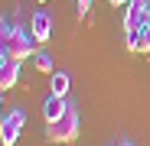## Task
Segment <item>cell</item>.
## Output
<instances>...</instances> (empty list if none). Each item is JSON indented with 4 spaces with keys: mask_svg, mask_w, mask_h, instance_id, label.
<instances>
[{
    "mask_svg": "<svg viewBox=\"0 0 150 146\" xmlns=\"http://www.w3.org/2000/svg\"><path fill=\"white\" fill-rule=\"evenodd\" d=\"M10 59V23L0 20V62Z\"/></svg>",
    "mask_w": 150,
    "mask_h": 146,
    "instance_id": "cell-9",
    "label": "cell"
},
{
    "mask_svg": "<svg viewBox=\"0 0 150 146\" xmlns=\"http://www.w3.org/2000/svg\"><path fill=\"white\" fill-rule=\"evenodd\" d=\"M39 3H46V0H39Z\"/></svg>",
    "mask_w": 150,
    "mask_h": 146,
    "instance_id": "cell-15",
    "label": "cell"
},
{
    "mask_svg": "<svg viewBox=\"0 0 150 146\" xmlns=\"http://www.w3.org/2000/svg\"><path fill=\"white\" fill-rule=\"evenodd\" d=\"M137 36H140V52H150V10H147V13H144V20H140Z\"/></svg>",
    "mask_w": 150,
    "mask_h": 146,
    "instance_id": "cell-10",
    "label": "cell"
},
{
    "mask_svg": "<svg viewBox=\"0 0 150 146\" xmlns=\"http://www.w3.org/2000/svg\"><path fill=\"white\" fill-rule=\"evenodd\" d=\"M36 52H39V42L33 39V33L26 26H20V20L10 23V59L23 62V59H30Z\"/></svg>",
    "mask_w": 150,
    "mask_h": 146,
    "instance_id": "cell-2",
    "label": "cell"
},
{
    "mask_svg": "<svg viewBox=\"0 0 150 146\" xmlns=\"http://www.w3.org/2000/svg\"><path fill=\"white\" fill-rule=\"evenodd\" d=\"M33 65H36V71H42V75H52V71H56L52 68V55H49L46 49H39V52L33 55Z\"/></svg>",
    "mask_w": 150,
    "mask_h": 146,
    "instance_id": "cell-8",
    "label": "cell"
},
{
    "mask_svg": "<svg viewBox=\"0 0 150 146\" xmlns=\"http://www.w3.org/2000/svg\"><path fill=\"white\" fill-rule=\"evenodd\" d=\"M121 146H134V143H121Z\"/></svg>",
    "mask_w": 150,
    "mask_h": 146,
    "instance_id": "cell-14",
    "label": "cell"
},
{
    "mask_svg": "<svg viewBox=\"0 0 150 146\" xmlns=\"http://www.w3.org/2000/svg\"><path fill=\"white\" fill-rule=\"evenodd\" d=\"M30 33H33V39H36L39 45H46L49 36H52V16H49L46 10H36V13L30 16Z\"/></svg>",
    "mask_w": 150,
    "mask_h": 146,
    "instance_id": "cell-4",
    "label": "cell"
},
{
    "mask_svg": "<svg viewBox=\"0 0 150 146\" xmlns=\"http://www.w3.org/2000/svg\"><path fill=\"white\" fill-rule=\"evenodd\" d=\"M65 110H69V97H56V94H49L46 101H42V117H46V124L59 120Z\"/></svg>",
    "mask_w": 150,
    "mask_h": 146,
    "instance_id": "cell-5",
    "label": "cell"
},
{
    "mask_svg": "<svg viewBox=\"0 0 150 146\" xmlns=\"http://www.w3.org/2000/svg\"><path fill=\"white\" fill-rule=\"evenodd\" d=\"M91 3H95V0H75V16L85 20V16H88V10H91Z\"/></svg>",
    "mask_w": 150,
    "mask_h": 146,
    "instance_id": "cell-11",
    "label": "cell"
},
{
    "mask_svg": "<svg viewBox=\"0 0 150 146\" xmlns=\"http://www.w3.org/2000/svg\"><path fill=\"white\" fill-rule=\"evenodd\" d=\"M108 3H111V7H127L131 0H108Z\"/></svg>",
    "mask_w": 150,
    "mask_h": 146,
    "instance_id": "cell-12",
    "label": "cell"
},
{
    "mask_svg": "<svg viewBox=\"0 0 150 146\" xmlns=\"http://www.w3.org/2000/svg\"><path fill=\"white\" fill-rule=\"evenodd\" d=\"M79 127H82L79 110H75V107L69 104V110H65L59 120L46 124V136H49V143H72L75 136H79Z\"/></svg>",
    "mask_w": 150,
    "mask_h": 146,
    "instance_id": "cell-1",
    "label": "cell"
},
{
    "mask_svg": "<svg viewBox=\"0 0 150 146\" xmlns=\"http://www.w3.org/2000/svg\"><path fill=\"white\" fill-rule=\"evenodd\" d=\"M0 107H4V88H0Z\"/></svg>",
    "mask_w": 150,
    "mask_h": 146,
    "instance_id": "cell-13",
    "label": "cell"
},
{
    "mask_svg": "<svg viewBox=\"0 0 150 146\" xmlns=\"http://www.w3.org/2000/svg\"><path fill=\"white\" fill-rule=\"evenodd\" d=\"M23 124H26V110H10L4 120H0V143L4 146H16L20 133H23Z\"/></svg>",
    "mask_w": 150,
    "mask_h": 146,
    "instance_id": "cell-3",
    "label": "cell"
},
{
    "mask_svg": "<svg viewBox=\"0 0 150 146\" xmlns=\"http://www.w3.org/2000/svg\"><path fill=\"white\" fill-rule=\"evenodd\" d=\"M69 88H72L69 71H52V75H49V94H56V97H69Z\"/></svg>",
    "mask_w": 150,
    "mask_h": 146,
    "instance_id": "cell-7",
    "label": "cell"
},
{
    "mask_svg": "<svg viewBox=\"0 0 150 146\" xmlns=\"http://www.w3.org/2000/svg\"><path fill=\"white\" fill-rule=\"evenodd\" d=\"M20 81V62L16 59H7V62H0V88H16Z\"/></svg>",
    "mask_w": 150,
    "mask_h": 146,
    "instance_id": "cell-6",
    "label": "cell"
}]
</instances>
